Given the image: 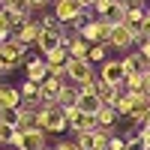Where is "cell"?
Instances as JSON below:
<instances>
[{
    "label": "cell",
    "mask_w": 150,
    "mask_h": 150,
    "mask_svg": "<svg viewBox=\"0 0 150 150\" xmlns=\"http://www.w3.org/2000/svg\"><path fill=\"white\" fill-rule=\"evenodd\" d=\"M0 6H3V0H0Z\"/></svg>",
    "instance_id": "44"
},
{
    "label": "cell",
    "mask_w": 150,
    "mask_h": 150,
    "mask_svg": "<svg viewBox=\"0 0 150 150\" xmlns=\"http://www.w3.org/2000/svg\"><path fill=\"white\" fill-rule=\"evenodd\" d=\"M42 150H54V147H42Z\"/></svg>",
    "instance_id": "43"
},
{
    "label": "cell",
    "mask_w": 150,
    "mask_h": 150,
    "mask_svg": "<svg viewBox=\"0 0 150 150\" xmlns=\"http://www.w3.org/2000/svg\"><path fill=\"white\" fill-rule=\"evenodd\" d=\"M21 105V93L15 90V87H0V111L3 108H18Z\"/></svg>",
    "instance_id": "20"
},
{
    "label": "cell",
    "mask_w": 150,
    "mask_h": 150,
    "mask_svg": "<svg viewBox=\"0 0 150 150\" xmlns=\"http://www.w3.org/2000/svg\"><path fill=\"white\" fill-rule=\"evenodd\" d=\"M51 0H30V6H36V9H42V6H48Z\"/></svg>",
    "instance_id": "37"
},
{
    "label": "cell",
    "mask_w": 150,
    "mask_h": 150,
    "mask_svg": "<svg viewBox=\"0 0 150 150\" xmlns=\"http://www.w3.org/2000/svg\"><path fill=\"white\" fill-rule=\"evenodd\" d=\"M114 123H117V111L111 105H102L96 114V126H114Z\"/></svg>",
    "instance_id": "23"
},
{
    "label": "cell",
    "mask_w": 150,
    "mask_h": 150,
    "mask_svg": "<svg viewBox=\"0 0 150 150\" xmlns=\"http://www.w3.org/2000/svg\"><path fill=\"white\" fill-rule=\"evenodd\" d=\"M75 108L84 111V114H90V117H96L99 108H102V99H99L93 90H81V93H78V102H75Z\"/></svg>",
    "instance_id": "14"
},
{
    "label": "cell",
    "mask_w": 150,
    "mask_h": 150,
    "mask_svg": "<svg viewBox=\"0 0 150 150\" xmlns=\"http://www.w3.org/2000/svg\"><path fill=\"white\" fill-rule=\"evenodd\" d=\"M18 93H21V99H36V96H39V84H36V81H24Z\"/></svg>",
    "instance_id": "29"
},
{
    "label": "cell",
    "mask_w": 150,
    "mask_h": 150,
    "mask_svg": "<svg viewBox=\"0 0 150 150\" xmlns=\"http://www.w3.org/2000/svg\"><path fill=\"white\" fill-rule=\"evenodd\" d=\"M138 51L144 54V60L150 63V39H144V42H141V48H138Z\"/></svg>",
    "instance_id": "36"
},
{
    "label": "cell",
    "mask_w": 150,
    "mask_h": 150,
    "mask_svg": "<svg viewBox=\"0 0 150 150\" xmlns=\"http://www.w3.org/2000/svg\"><path fill=\"white\" fill-rule=\"evenodd\" d=\"M12 36H15V39H18L21 45L39 42V36H42V24H39V21H27V24H24V27H18V30L12 33Z\"/></svg>",
    "instance_id": "16"
},
{
    "label": "cell",
    "mask_w": 150,
    "mask_h": 150,
    "mask_svg": "<svg viewBox=\"0 0 150 150\" xmlns=\"http://www.w3.org/2000/svg\"><path fill=\"white\" fill-rule=\"evenodd\" d=\"M78 93H81V87H75V84H66V87H63V93H60V99H57V105L63 108V111L75 108V102H78Z\"/></svg>",
    "instance_id": "21"
},
{
    "label": "cell",
    "mask_w": 150,
    "mask_h": 150,
    "mask_svg": "<svg viewBox=\"0 0 150 150\" xmlns=\"http://www.w3.org/2000/svg\"><path fill=\"white\" fill-rule=\"evenodd\" d=\"M15 144L18 150H42V147H48V135L42 132V129H15Z\"/></svg>",
    "instance_id": "5"
},
{
    "label": "cell",
    "mask_w": 150,
    "mask_h": 150,
    "mask_svg": "<svg viewBox=\"0 0 150 150\" xmlns=\"http://www.w3.org/2000/svg\"><path fill=\"white\" fill-rule=\"evenodd\" d=\"M120 3L126 6V9H144V3H147V0H120Z\"/></svg>",
    "instance_id": "34"
},
{
    "label": "cell",
    "mask_w": 150,
    "mask_h": 150,
    "mask_svg": "<svg viewBox=\"0 0 150 150\" xmlns=\"http://www.w3.org/2000/svg\"><path fill=\"white\" fill-rule=\"evenodd\" d=\"M93 9H96V18L105 21L108 27H114V24H123V21H126V6H123L120 0H96Z\"/></svg>",
    "instance_id": "4"
},
{
    "label": "cell",
    "mask_w": 150,
    "mask_h": 150,
    "mask_svg": "<svg viewBox=\"0 0 150 150\" xmlns=\"http://www.w3.org/2000/svg\"><path fill=\"white\" fill-rule=\"evenodd\" d=\"M78 3H81V9H90V6L96 3V0H78Z\"/></svg>",
    "instance_id": "38"
},
{
    "label": "cell",
    "mask_w": 150,
    "mask_h": 150,
    "mask_svg": "<svg viewBox=\"0 0 150 150\" xmlns=\"http://www.w3.org/2000/svg\"><path fill=\"white\" fill-rule=\"evenodd\" d=\"M12 141H15V126H9V123H3V120H0V144H3V147H9Z\"/></svg>",
    "instance_id": "27"
},
{
    "label": "cell",
    "mask_w": 150,
    "mask_h": 150,
    "mask_svg": "<svg viewBox=\"0 0 150 150\" xmlns=\"http://www.w3.org/2000/svg\"><path fill=\"white\" fill-rule=\"evenodd\" d=\"M144 75H126V84H123V90H129V93H141L144 90Z\"/></svg>",
    "instance_id": "25"
},
{
    "label": "cell",
    "mask_w": 150,
    "mask_h": 150,
    "mask_svg": "<svg viewBox=\"0 0 150 150\" xmlns=\"http://www.w3.org/2000/svg\"><path fill=\"white\" fill-rule=\"evenodd\" d=\"M78 36L84 42H90V45H108V36H111V27L105 21H99V18H90L84 24V27L78 30Z\"/></svg>",
    "instance_id": "7"
},
{
    "label": "cell",
    "mask_w": 150,
    "mask_h": 150,
    "mask_svg": "<svg viewBox=\"0 0 150 150\" xmlns=\"http://www.w3.org/2000/svg\"><path fill=\"white\" fill-rule=\"evenodd\" d=\"M132 105H135V93H129V90H123L120 96H117V102L111 105L117 111V117H129L132 114Z\"/></svg>",
    "instance_id": "19"
},
{
    "label": "cell",
    "mask_w": 150,
    "mask_h": 150,
    "mask_svg": "<svg viewBox=\"0 0 150 150\" xmlns=\"http://www.w3.org/2000/svg\"><path fill=\"white\" fill-rule=\"evenodd\" d=\"M108 45L117 48V51H126V48L135 45V36H132V30L126 24H114V27H111V36H108Z\"/></svg>",
    "instance_id": "11"
},
{
    "label": "cell",
    "mask_w": 150,
    "mask_h": 150,
    "mask_svg": "<svg viewBox=\"0 0 150 150\" xmlns=\"http://www.w3.org/2000/svg\"><path fill=\"white\" fill-rule=\"evenodd\" d=\"M108 150H126V138H120V135H114L108 144Z\"/></svg>",
    "instance_id": "33"
},
{
    "label": "cell",
    "mask_w": 150,
    "mask_h": 150,
    "mask_svg": "<svg viewBox=\"0 0 150 150\" xmlns=\"http://www.w3.org/2000/svg\"><path fill=\"white\" fill-rule=\"evenodd\" d=\"M63 48L69 51V57H87V51H90V42H84L81 36L75 33V36H72V39H69Z\"/></svg>",
    "instance_id": "22"
},
{
    "label": "cell",
    "mask_w": 150,
    "mask_h": 150,
    "mask_svg": "<svg viewBox=\"0 0 150 150\" xmlns=\"http://www.w3.org/2000/svg\"><path fill=\"white\" fill-rule=\"evenodd\" d=\"M63 87H66L63 78H57V75H48V78L39 84V99H42L45 105H57V99H60V93H63Z\"/></svg>",
    "instance_id": "10"
},
{
    "label": "cell",
    "mask_w": 150,
    "mask_h": 150,
    "mask_svg": "<svg viewBox=\"0 0 150 150\" xmlns=\"http://www.w3.org/2000/svg\"><path fill=\"white\" fill-rule=\"evenodd\" d=\"M54 18L60 24H75V21H84L87 12L81 9L78 0H54Z\"/></svg>",
    "instance_id": "6"
},
{
    "label": "cell",
    "mask_w": 150,
    "mask_h": 150,
    "mask_svg": "<svg viewBox=\"0 0 150 150\" xmlns=\"http://www.w3.org/2000/svg\"><path fill=\"white\" fill-rule=\"evenodd\" d=\"M21 63H27V45H21L15 36H12L9 42L0 45V75L18 69Z\"/></svg>",
    "instance_id": "2"
},
{
    "label": "cell",
    "mask_w": 150,
    "mask_h": 150,
    "mask_svg": "<svg viewBox=\"0 0 150 150\" xmlns=\"http://www.w3.org/2000/svg\"><path fill=\"white\" fill-rule=\"evenodd\" d=\"M123 60V66H126V75H150V63L144 60V54L141 51H129L126 57H120Z\"/></svg>",
    "instance_id": "13"
},
{
    "label": "cell",
    "mask_w": 150,
    "mask_h": 150,
    "mask_svg": "<svg viewBox=\"0 0 150 150\" xmlns=\"http://www.w3.org/2000/svg\"><path fill=\"white\" fill-rule=\"evenodd\" d=\"M54 150H78V144H75V141H57Z\"/></svg>",
    "instance_id": "35"
},
{
    "label": "cell",
    "mask_w": 150,
    "mask_h": 150,
    "mask_svg": "<svg viewBox=\"0 0 150 150\" xmlns=\"http://www.w3.org/2000/svg\"><path fill=\"white\" fill-rule=\"evenodd\" d=\"M3 6L9 12H18V15H27L30 12V0H3Z\"/></svg>",
    "instance_id": "26"
},
{
    "label": "cell",
    "mask_w": 150,
    "mask_h": 150,
    "mask_svg": "<svg viewBox=\"0 0 150 150\" xmlns=\"http://www.w3.org/2000/svg\"><path fill=\"white\" fill-rule=\"evenodd\" d=\"M144 93L150 96V75H147V81H144Z\"/></svg>",
    "instance_id": "39"
},
{
    "label": "cell",
    "mask_w": 150,
    "mask_h": 150,
    "mask_svg": "<svg viewBox=\"0 0 150 150\" xmlns=\"http://www.w3.org/2000/svg\"><path fill=\"white\" fill-rule=\"evenodd\" d=\"M66 81L81 87V90H93L96 87V72H93V63L87 57H69L66 63Z\"/></svg>",
    "instance_id": "1"
},
{
    "label": "cell",
    "mask_w": 150,
    "mask_h": 150,
    "mask_svg": "<svg viewBox=\"0 0 150 150\" xmlns=\"http://www.w3.org/2000/svg\"><path fill=\"white\" fill-rule=\"evenodd\" d=\"M0 33H12V21H9V9L0 6Z\"/></svg>",
    "instance_id": "31"
},
{
    "label": "cell",
    "mask_w": 150,
    "mask_h": 150,
    "mask_svg": "<svg viewBox=\"0 0 150 150\" xmlns=\"http://www.w3.org/2000/svg\"><path fill=\"white\" fill-rule=\"evenodd\" d=\"M144 18H147V24H150V9H147V12H144Z\"/></svg>",
    "instance_id": "40"
},
{
    "label": "cell",
    "mask_w": 150,
    "mask_h": 150,
    "mask_svg": "<svg viewBox=\"0 0 150 150\" xmlns=\"http://www.w3.org/2000/svg\"><path fill=\"white\" fill-rule=\"evenodd\" d=\"M0 87H3V75H0Z\"/></svg>",
    "instance_id": "42"
},
{
    "label": "cell",
    "mask_w": 150,
    "mask_h": 150,
    "mask_svg": "<svg viewBox=\"0 0 150 150\" xmlns=\"http://www.w3.org/2000/svg\"><path fill=\"white\" fill-rule=\"evenodd\" d=\"M93 93H96L99 99H102V105H114V102H117V96H120L123 90H120V87H114V84H105L102 78H96Z\"/></svg>",
    "instance_id": "18"
},
{
    "label": "cell",
    "mask_w": 150,
    "mask_h": 150,
    "mask_svg": "<svg viewBox=\"0 0 150 150\" xmlns=\"http://www.w3.org/2000/svg\"><path fill=\"white\" fill-rule=\"evenodd\" d=\"M3 150H18V147H15V144H9V147H3Z\"/></svg>",
    "instance_id": "41"
},
{
    "label": "cell",
    "mask_w": 150,
    "mask_h": 150,
    "mask_svg": "<svg viewBox=\"0 0 150 150\" xmlns=\"http://www.w3.org/2000/svg\"><path fill=\"white\" fill-rule=\"evenodd\" d=\"M24 69H27V81H36V84H42V81L48 78L45 57H30L27 63H24Z\"/></svg>",
    "instance_id": "17"
},
{
    "label": "cell",
    "mask_w": 150,
    "mask_h": 150,
    "mask_svg": "<svg viewBox=\"0 0 150 150\" xmlns=\"http://www.w3.org/2000/svg\"><path fill=\"white\" fill-rule=\"evenodd\" d=\"M87 60H90V63H105L108 60V45H90Z\"/></svg>",
    "instance_id": "24"
},
{
    "label": "cell",
    "mask_w": 150,
    "mask_h": 150,
    "mask_svg": "<svg viewBox=\"0 0 150 150\" xmlns=\"http://www.w3.org/2000/svg\"><path fill=\"white\" fill-rule=\"evenodd\" d=\"M36 48L42 51V57H48L51 51L63 48V33H54V30H42V36H39V42H36Z\"/></svg>",
    "instance_id": "15"
},
{
    "label": "cell",
    "mask_w": 150,
    "mask_h": 150,
    "mask_svg": "<svg viewBox=\"0 0 150 150\" xmlns=\"http://www.w3.org/2000/svg\"><path fill=\"white\" fill-rule=\"evenodd\" d=\"M99 78L105 84H114L123 90V84H126V66H123V60H105L102 69H99Z\"/></svg>",
    "instance_id": "8"
},
{
    "label": "cell",
    "mask_w": 150,
    "mask_h": 150,
    "mask_svg": "<svg viewBox=\"0 0 150 150\" xmlns=\"http://www.w3.org/2000/svg\"><path fill=\"white\" fill-rule=\"evenodd\" d=\"M66 63H69V51L66 48H57L45 57V66H48V75H57V78H66Z\"/></svg>",
    "instance_id": "12"
},
{
    "label": "cell",
    "mask_w": 150,
    "mask_h": 150,
    "mask_svg": "<svg viewBox=\"0 0 150 150\" xmlns=\"http://www.w3.org/2000/svg\"><path fill=\"white\" fill-rule=\"evenodd\" d=\"M66 114V126L78 135V132H93L96 129V117H90V114H84V111H78V108H69V111H63Z\"/></svg>",
    "instance_id": "9"
},
{
    "label": "cell",
    "mask_w": 150,
    "mask_h": 150,
    "mask_svg": "<svg viewBox=\"0 0 150 150\" xmlns=\"http://www.w3.org/2000/svg\"><path fill=\"white\" fill-rule=\"evenodd\" d=\"M36 129H42L45 135L48 132H66V114H63V108L60 105H48L45 111H39L36 114Z\"/></svg>",
    "instance_id": "3"
},
{
    "label": "cell",
    "mask_w": 150,
    "mask_h": 150,
    "mask_svg": "<svg viewBox=\"0 0 150 150\" xmlns=\"http://www.w3.org/2000/svg\"><path fill=\"white\" fill-rule=\"evenodd\" d=\"M75 144H78V150H93V132H78Z\"/></svg>",
    "instance_id": "30"
},
{
    "label": "cell",
    "mask_w": 150,
    "mask_h": 150,
    "mask_svg": "<svg viewBox=\"0 0 150 150\" xmlns=\"http://www.w3.org/2000/svg\"><path fill=\"white\" fill-rule=\"evenodd\" d=\"M0 120L18 129V123H21V114H18V108H3V111H0Z\"/></svg>",
    "instance_id": "28"
},
{
    "label": "cell",
    "mask_w": 150,
    "mask_h": 150,
    "mask_svg": "<svg viewBox=\"0 0 150 150\" xmlns=\"http://www.w3.org/2000/svg\"><path fill=\"white\" fill-rule=\"evenodd\" d=\"M126 150H144V144H141V135H138V132L126 138Z\"/></svg>",
    "instance_id": "32"
}]
</instances>
